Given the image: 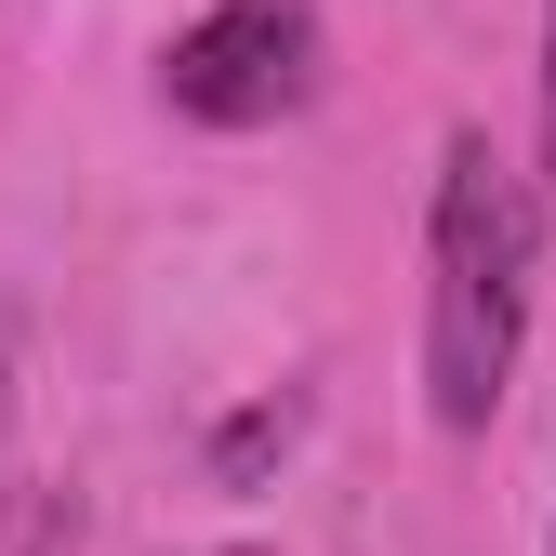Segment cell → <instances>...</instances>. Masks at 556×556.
<instances>
[{
  "instance_id": "6",
  "label": "cell",
  "mask_w": 556,
  "mask_h": 556,
  "mask_svg": "<svg viewBox=\"0 0 556 556\" xmlns=\"http://www.w3.org/2000/svg\"><path fill=\"white\" fill-rule=\"evenodd\" d=\"M14 556H80V504H40V517H27V543H14Z\"/></svg>"
},
{
  "instance_id": "4",
  "label": "cell",
  "mask_w": 556,
  "mask_h": 556,
  "mask_svg": "<svg viewBox=\"0 0 556 556\" xmlns=\"http://www.w3.org/2000/svg\"><path fill=\"white\" fill-rule=\"evenodd\" d=\"M14 425H27V318L0 305V504H14Z\"/></svg>"
},
{
  "instance_id": "5",
  "label": "cell",
  "mask_w": 556,
  "mask_h": 556,
  "mask_svg": "<svg viewBox=\"0 0 556 556\" xmlns=\"http://www.w3.org/2000/svg\"><path fill=\"white\" fill-rule=\"evenodd\" d=\"M265 451H292V410H239V425L213 438V464H226V477H252Z\"/></svg>"
},
{
  "instance_id": "1",
  "label": "cell",
  "mask_w": 556,
  "mask_h": 556,
  "mask_svg": "<svg viewBox=\"0 0 556 556\" xmlns=\"http://www.w3.org/2000/svg\"><path fill=\"white\" fill-rule=\"evenodd\" d=\"M530 292H543L530 173L477 119H451L438 132V186H425V425L438 438H491L504 425L517 358H530Z\"/></svg>"
},
{
  "instance_id": "7",
  "label": "cell",
  "mask_w": 556,
  "mask_h": 556,
  "mask_svg": "<svg viewBox=\"0 0 556 556\" xmlns=\"http://www.w3.org/2000/svg\"><path fill=\"white\" fill-rule=\"evenodd\" d=\"M543 556H556V543H543Z\"/></svg>"
},
{
  "instance_id": "2",
  "label": "cell",
  "mask_w": 556,
  "mask_h": 556,
  "mask_svg": "<svg viewBox=\"0 0 556 556\" xmlns=\"http://www.w3.org/2000/svg\"><path fill=\"white\" fill-rule=\"evenodd\" d=\"M318 80H331L318 0H213L199 27L160 40V106L199 132H278L318 106Z\"/></svg>"
},
{
  "instance_id": "3",
  "label": "cell",
  "mask_w": 556,
  "mask_h": 556,
  "mask_svg": "<svg viewBox=\"0 0 556 556\" xmlns=\"http://www.w3.org/2000/svg\"><path fill=\"white\" fill-rule=\"evenodd\" d=\"M530 213L556 226V0H543V66H530Z\"/></svg>"
}]
</instances>
